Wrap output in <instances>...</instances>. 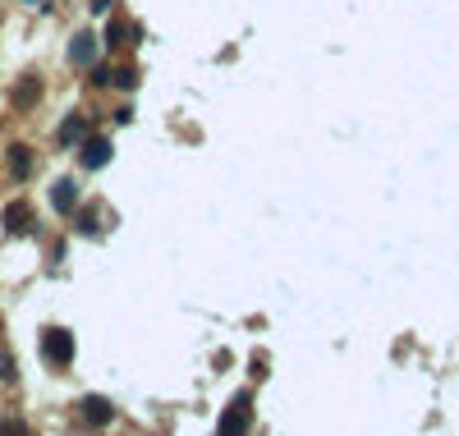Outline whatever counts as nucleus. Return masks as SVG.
Here are the masks:
<instances>
[{
	"label": "nucleus",
	"mask_w": 459,
	"mask_h": 436,
	"mask_svg": "<svg viewBox=\"0 0 459 436\" xmlns=\"http://www.w3.org/2000/svg\"><path fill=\"white\" fill-rule=\"evenodd\" d=\"M46 359L55 363V368H65L69 359H74V336H69V331H46Z\"/></svg>",
	"instance_id": "1"
},
{
	"label": "nucleus",
	"mask_w": 459,
	"mask_h": 436,
	"mask_svg": "<svg viewBox=\"0 0 459 436\" xmlns=\"http://www.w3.org/2000/svg\"><path fill=\"white\" fill-rule=\"evenodd\" d=\"M248 414H253L248 395H239V400L230 404V414L220 418V436H243V432H248Z\"/></svg>",
	"instance_id": "2"
},
{
	"label": "nucleus",
	"mask_w": 459,
	"mask_h": 436,
	"mask_svg": "<svg viewBox=\"0 0 459 436\" xmlns=\"http://www.w3.org/2000/svg\"><path fill=\"white\" fill-rule=\"evenodd\" d=\"M83 409H88V423H110V414H115L101 395H88V400H83Z\"/></svg>",
	"instance_id": "3"
},
{
	"label": "nucleus",
	"mask_w": 459,
	"mask_h": 436,
	"mask_svg": "<svg viewBox=\"0 0 459 436\" xmlns=\"http://www.w3.org/2000/svg\"><path fill=\"white\" fill-rule=\"evenodd\" d=\"M74 202H78V184H74V179H60V184H55V207L69 211Z\"/></svg>",
	"instance_id": "4"
},
{
	"label": "nucleus",
	"mask_w": 459,
	"mask_h": 436,
	"mask_svg": "<svg viewBox=\"0 0 459 436\" xmlns=\"http://www.w3.org/2000/svg\"><path fill=\"white\" fill-rule=\"evenodd\" d=\"M106 156H110V142L106 138H92L88 147H83V161H88V165H106Z\"/></svg>",
	"instance_id": "5"
},
{
	"label": "nucleus",
	"mask_w": 459,
	"mask_h": 436,
	"mask_svg": "<svg viewBox=\"0 0 459 436\" xmlns=\"http://www.w3.org/2000/svg\"><path fill=\"white\" fill-rule=\"evenodd\" d=\"M5 220H10V230H28V207H23V202H14V207L5 211Z\"/></svg>",
	"instance_id": "6"
},
{
	"label": "nucleus",
	"mask_w": 459,
	"mask_h": 436,
	"mask_svg": "<svg viewBox=\"0 0 459 436\" xmlns=\"http://www.w3.org/2000/svg\"><path fill=\"white\" fill-rule=\"evenodd\" d=\"M65 138H83V120H69L65 124Z\"/></svg>",
	"instance_id": "7"
}]
</instances>
